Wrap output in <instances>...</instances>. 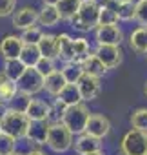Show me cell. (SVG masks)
I'll use <instances>...</instances> for the list:
<instances>
[{
  "instance_id": "cell-1",
  "label": "cell",
  "mask_w": 147,
  "mask_h": 155,
  "mask_svg": "<svg viewBox=\"0 0 147 155\" xmlns=\"http://www.w3.org/2000/svg\"><path fill=\"white\" fill-rule=\"evenodd\" d=\"M29 124H31V120L27 119V115L24 111L15 110V108H8L6 117L0 122V131L8 133V135H11L13 139L18 140V139H24L27 135Z\"/></svg>"
},
{
  "instance_id": "cell-2",
  "label": "cell",
  "mask_w": 147,
  "mask_h": 155,
  "mask_svg": "<svg viewBox=\"0 0 147 155\" xmlns=\"http://www.w3.org/2000/svg\"><path fill=\"white\" fill-rule=\"evenodd\" d=\"M91 117V111L89 108L80 102L77 106H69L62 117V124L73 133V135H82L86 133V128H87V120Z\"/></svg>"
},
{
  "instance_id": "cell-3",
  "label": "cell",
  "mask_w": 147,
  "mask_h": 155,
  "mask_svg": "<svg viewBox=\"0 0 147 155\" xmlns=\"http://www.w3.org/2000/svg\"><path fill=\"white\" fill-rule=\"evenodd\" d=\"M98 18H100V8L95 6L93 2H86L80 6L78 13L73 17L71 28H75L77 31L87 33L98 28Z\"/></svg>"
},
{
  "instance_id": "cell-4",
  "label": "cell",
  "mask_w": 147,
  "mask_h": 155,
  "mask_svg": "<svg viewBox=\"0 0 147 155\" xmlns=\"http://www.w3.org/2000/svg\"><path fill=\"white\" fill-rule=\"evenodd\" d=\"M49 150L56 151V153H65L67 150L73 148L75 140H73V133L60 122V124H53L49 126V133H47V142Z\"/></svg>"
},
{
  "instance_id": "cell-5",
  "label": "cell",
  "mask_w": 147,
  "mask_h": 155,
  "mask_svg": "<svg viewBox=\"0 0 147 155\" xmlns=\"http://www.w3.org/2000/svg\"><path fill=\"white\" fill-rule=\"evenodd\" d=\"M120 155H147V133L129 130L120 142Z\"/></svg>"
},
{
  "instance_id": "cell-6",
  "label": "cell",
  "mask_w": 147,
  "mask_h": 155,
  "mask_svg": "<svg viewBox=\"0 0 147 155\" xmlns=\"http://www.w3.org/2000/svg\"><path fill=\"white\" fill-rule=\"evenodd\" d=\"M17 88H18V93H22L26 97L36 95V93H40L44 90V77L35 68H27L26 73L18 79Z\"/></svg>"
},
{
  "instance_id": "cell-7",
  "label": "cell",
  "mask_w": 147,
  "mask_h": 155,
  "mask_svg": "<svg viewBox=\"0 0 147 155\" xmlns=\"http://www.w3.org/2000/svg\"><path fill=\"white\" fill-rule=\"evenodd\" d=\"M95 55L107 69L118 68L122 64V58H124V51L120 46H96Z\"/></svg>"
},
{
  "instance_id": "cell-8",
  "label": "cell",
  "mask_w": 147,
  "mask_h": 155,
  "mask_svg": "<svg viewBox=\"0 0 147 155\" xmlns=\"http://www.w3.org/2000/svg\"><path fill=\"white\" fill-rule=\"evenodd\" d=\"M95 38L98 46H120L124 33L118 26H98L95 29Z\"/></svg>"
},
{
  "instance_id": "cell-9",
  "label": "cell",
  "mask_w": 147,
  "mask_h": 155,
  "mask_svg": "<svg viewBox=\"0 0 147 155\" xmlns=\"http://www.w3.org/2000/svg\"><path fill=\"white\" fill-rule=\"evenodd\" d=\"M86 133L95 137V139H104L111 133V122L105 115L102 113H91L89 120H87V128H86Z\"/></svg>"
},
{
  "instance_id": "cell-10",
  "label": "cell",
  "mask_w": 147,
  "mask_h": 155,
  "mask_svg": "<svg viewBox=\"0 0 147 155\" xmlns=\"http://www.w3.org/2000/svg\"><path fill=\"white\" fill-rule=\"evenodd\" d=\"M78 91L82 95V101H95L100 91H102V84H100V79H96V77H91V75H82V79L78 81Z\"/></svg>"
},
{
  "instance_id": "cell-11",
  "label": "cell",
  "mask_w": 147,
  "mask_h": 155,
  "mask_svg": "<svg viewBox=\"0 0 147 155\" xmlns=\"http://www.w3.org/2000/svg\"><path fill=\"white\" fill-rule=\"evenodd\" d=\"M22 48H24V42L20 37L8 35L0 42V55H2L4 60H15V58H20Z\"/></svg>"
},
{
  "instance_id": "cell-12",
  "label": "cell",
  "mask_w": 147,
  "mask_h": 155,
  "mask_svg": "<svg viewBox=\"0 0 147 155\" xmlns=\"http://www.w3.org/2000/svg\"><path fill=\"white\" fill-rule=\"evenodd\" d=\"M49 110H51V104H47L45 101H42V99H29L26 102L24 113L27 115V119L31 122H36V120H45L47 122Z\"/></svg>"
},
{
  "instance_id": "cell-13",
  "label": "cell",
  "mask_w": 147,
  "mask_h": 155,
  "mask_svg": "<svg viewBox=\"0 0 147 155\" xmlns=\"http://www.w3.org/2000/svg\"><path fill=\"white\" fill-rule=\"evenodd\" d=\"M36 22H38V11H36L35 8L26 6V8H20L18 11L13 13V26H15L17 29L26 31V29L33 28Z\"/></svg>"
},
{
  "instance_id": "cell-14",
  "label": "cell",
  "mask_w": 147,
  "mask_h": 155,
  "mask_svg": "<svg viewBox=\"0 0 147 155\" xmlns=\"http://www.w3.org/2000/svg\"><path fill=\"white\" fill-rule=\"evenodd\" d=\"M56 58L69 64L75 58V38H71L67 33L56 35Z\"/></svg>"
},
{
  "instance_id": "cell-15",
  "label": "cell",
  "mask_w": 147,
  "mask_h": 155,
  "mask_svg": "<svg viewBox=\"0 0 147 155\" xmlns=\"http://www.w3.org/2000/svg\"><path fill=\"white\" fill-rule=\"evenodd\" d=\"M73 146H75V151L78 155H89V153H95V151L102 150V140L95 139L87 133H82V135H78V139L75 140Z\"/></svg>"
},
{
  "instance_id": "cell-16",
  "label": "cell",
  "mask_w": 147,
  "mask_h": 155,
  "mask_svg": "<svg viewBox=\"0 0 147 155\" xmlns=\"http://www.w3.org/2000/svg\"><path fill=\"white\" fill-rule=\"evenodd\" d=\"M47 133H49V124L45 120H36V122H31L29 124V130H27V139L33 142V144H45L47 142Z\"/></svg>"
},
{
  "instance_id": "cell-17",
  "label": "cell",
  "mask_w": 147,
  "mask_h": 155,
  "mask_svg": "<svg viewBox=\"0 0 147 155\" xmlns=\"http://www.w3.org/2000/svg\"><path fill=\"white\" fill-rule=\"evenodd\" d=\"M65 84H67V82H65V79H64V75H62V71H58V69L44 79V90H45L49 95H53V97H58L60 91L65 88Z\"/></svg>"
},
{
  "instance_id": "cell-18",
  "label": "cell",
  "mask_w": 147,
  "mask_h": 155,
  "mask_svg": "<svg viewBox=\"0 0 147 155\" xmlns=\"http://www.w3.org/2000/svg\"><path fill=\"white\" fill-rule=\"evenodd\" d=\"M129 46L134 53H147V28H136L129 37Z\"/></svg>"
},
{
  "instance_id": "cell-19",
  "label": "cell",
  "mask_w": 147,
  "mask_h": 155,
  "mask_svg": "<svg viewBox=\"0 0 147 155\" xmlns=\"http://www.w3.org/2000/svg\"><path fill=\"white\" fill-rule=\"evenodd\" d=\"M26 66L20 62V58H15V60H6L4 62V68H2V75L6 79L13 81V82H18V79L26 73Z\"/></svg>"
},
{
  "instance_id": "cell-20",
  "label": "cell",
  "mask_w": 147,
  "mask_h": 155,
  "mask_svg": "<svg viewBox=\"0 0 147 155\" xmlns=\"http://www.w3.org/2000/svg\"><path fill=\"white\" fill-rule=\"evenodd\" d=\"M82 69H84V73L86 75H91V77H96V79H100V77H104L105 73H107V68L96 58V55L93 53V55H89L82 64Z\"/></svg>"
},
{
  "instance_id": "cell-21",
  "label": "cell",
  "mask_w": 147,
  "mask_h": 155,
  "mask_svg": "<svg viewBox=\"0 0 147 155\" xmlns=\"http://www.w3.org/2000/svg\"><path fill=\"white\" fill-rule=\"evenodd\" d=\"M56 99H60V101H62L67 108H69V106H77V104L84 102L77 84H65V88L60 91V95H58Z\"/></svg>"
},
{
  "instance_id": "cell-22",
  "label": "cell",
  "mask_w": 147,
  "mask_h": 155,
  "mask_svg": "<svg viewBox=\"0 0 147 155\" xmlns=\"http://www.w3.org/2000/svg\"><path fill=\"white\" fill-rule=\"evenodd\" d=\"M40 58H42V55H40L38 46L24 44L22 53H20V62H22L26 68H36V64L40 62Z\"/></svg>"
},
{
  "instance_id": "cell-23",
  "label": "cell",
  "mask_w": 147,
  "mask_h": 155,
  "mask_svg": "<svg viewBox=\"0 0 147 155\" xmlns=\"http://www.w3.org/2000/svg\"><path fill=\"white\" fill-rule=\"evenodd\" d=\"M82 2L80 0H60V2L56 4V9L60 13V18L62 20H73V17H75L80 9Z\"/></svg>"
},
{
  "instance_id": "cell-24",
  "label": "cell",
  "mask_w": 147,
  "mask_h": 155,
  "mask_svg": "<svg viewBox=\"0 0 147 155\" xmlns=\"http://www.w3.org/2000/svg\"><path fill=\"white\" fill-rule=\"evenodd\" d=\"M60 13L55 6H44L40 11H38V24L40 26H45V28H53L60 22Z\"/></svg>"
},
{
  "instance_id": "cell-25",
  "label": "cell",
  "mask_w": 147,
  "mask_h": 155,
  "mask_svg": "<svg viewBox=\"0 0 147 155\" xmlns=\"http://www.w3.org/2000/svg\"><path fill=\"white\" fill-rule=\"evenodd\" d=\"M18 93V88H17V82L6 79L2 75L0 77V104H8L11 102Z\"/></svg>"
},
{
  "instance_id": "cell-26",
  "label": "cell",
  "mask_w": 147,
  "mask_h": 155,
  "mask_svg": "<svg viewBox=\"0 0 147 155\" xmlns=\"http://www.w3.org/2000/svg\"><path fill=\"white\" fill-rule=\"evenodd\" d=\"M62 75H64V79L67 84H78V81L82 79V75H84V69L80 64L77 62H69V64H64V68L60 69Z\"/></svg>"
},
{
  "instance_id": "cell-27",
  "label": "cell",
  "mask_w": 147,
  "mask_h": 155,
  "mask_svg": "<svg viewBox=\"0 0 147 155\" xmlns=\"http://www.w3.org/2000/svg\"><path fill=\"white\" fill-rule=\"evenodd\" d=\"M38 49L42 57L56 60V35H44L38 42Z\"/></svg>"
},
{
  "instance_id": "cell-28",
  "label": "cell",
  "mask_w": 147,
  "mask_h": 155,
  "mask_svg": "<svg viewBox=\"0 0 147 155\" xmlns=\"http://www.w3.org/2000/svg\"><path fill=\"white\" fill-rule=\"evenodd\" d=\"M89 55H93V53H91V46H89V42H87L84 37L75 38V58H73V62L82 64Z\"/></svg>"
},
{
  "instance_id": "cell-29",
  "label": "cell",
  "mask_w": 147,
  "mask_h": 155,
  "mask_svg": "<svg viewBox=\"0 0 147 155\" xmlns=\"http://www.w3.org/2000/svg\"><path fill=\"white\" fill-rule=\"evenodd\" d=\"M114 9H116V13H118V18L127 22V20H133L134 15H136V2H134V0L122 2V4H116Z\"/></svg>"
},
{
  "instance_id": "cell-30",
  "label": "cell",
  "mask_w": 147,
  "mask_h": 155,
  "mask_svg": "<svg viewBox=\"0 0 147 155\" xmlns=\"http://www.w3.org/2000/svg\"><path fill=\"white\" fill-rule=\"evenodd\" d=\"M131 124H133V130L147 133V108H138L136 111H133Z\"/></svg>"
},
{
  "instance_id": "cell-31",
  "label": "cell",
  "mask_w": 147,
  "mask_h": 155,
  "mask_svg": "<svg viewBox=\"0 0 147 155\" xmlns=\"http://www.w3.org/2000/svg\"><path fill=\"white\" fill-rule=\"evenodd\" d=\"M116 6V4H114ZM113 8H105V9H100V18H98V26H116L118 24V13L116 9Z\"/></svg>"
},
{
  "instance_id": "cell-32",
  "label": "cell",
  "mask_w": 147,
  "mask_h": 155,
  "mask_svg": "<svg viewBox=\"0 0 147 155\" xmlns=\"http://www.w3.org/2000/svg\"><path fill=\"white\" fill-rule=\"evenodd\" d=\"M42 37H44V31L38 28V26H33V28H29V29H26V31H22V42L24 44H33V46H38V42L42 40Z\"/></svg>"
},
{
  "instance_id": "cell-33",
  "label": "cell",
  "mask_w": 147,
  "mask_h": 155,
  "mask_svg": "<svg viewBox=\"0 0 147 155\" xmlns=\"http://www.w3.org/2000/svg\"><path fill=\"white\" fill-rule=\"evenodd\" d=\"M17 150V139L0 131V155H13Z\"/></svg>"
},
{
  "instance_id": "cell-34",
  "label": "cell",
  "mask_w": 147,
  "mask_h": 155,
  "mask_svg": "<svg viewBox=\"0 0 147 155\" xmlns=\"http://www.w3.org/2000/svg\"><path fill=\"white\" fill-rule=\"evenodd\" d=\"M35 69H36V71L44 77V79H45V77H49L51 73L56 71V66H55V60H53V58H45V57H42Z\"/></svg>"
},
{
  "instance_id": "cell-35",
  "label": "cell",
  "mask_w": 147,
  "mask_h": 155,
  "mask_svg": "<svg viewBox=\"0 0 147 155\" xmlns=\"http://www.w3.org/2000/svg\"><path fill=\"white\" fill-rule=\"evenodd\" d=\"M134 20H138L142 26L147 28V0H138L136 2V15Z\"/></svg>"
},
{
  "instance_id": "cell-36",
  "label": "cell",
  "mask_w": 147,
  "mask_h": 155,
  "mask_svg": "<svg viewBox=\"0 0 147 155\" xmlns=\"http://www.w3.org/2000/svg\"><path fill=\"white\" fill-rule=\"evenodd\" d=\"M17 0H0V17H9L15 13Z\"/></svg>"
},
{
  "instance_id": "cell-37",
  "label": "cell",
  "mask_w": 147,
  "mask_h": 155,
  "mask_svg": "<svg viewBox=\"0 0 147 155\" xmlns=\"http://www.w3.org/2000/svg\"><path fill=\"white\" fill-rule=\"evenodd\" d=\"M91 2H93L95 6H98L100 9H105V8H113V6H114L111 0H91Z\"/></svg>"
},
{
  "instance_id": "cell-38",
  "label": "cell",
  "mask_w": 147,
  "mask_h": 155,
  "mask_svg": "<svg viewBox=\"0 0 147 155\" xmlns=\"http://www.w3.org/2000/svg\"><path fill=\"white\" fill-rule=\"evenodd\" d=\"M42 2H44V6H55L56 8V4L60 2V0H42Z\"/></svg>"
},
{
  "instance_id": "cell-39",
  "label": "cell",
  "mask_w": 147,
  "mask_h": 155,
  "mask_svg": "<svg viewBox=\"0 0 147 155\" xmlns=\"http://www.w3.org/2000/svg\"><path fill=\"white\" fill-rule=\"evenodd\" d=\"M6 111H8V108L4 104H0V122H2V119L6 117Z\"/></svg>"
},
{
  "instance_id": "cell-40",
  "label": "cell",
  "mask_w": 147,
  "mask_h": 155,
  "mask_svg": "<svg viewBox=\"0 0 147 155\" xmlns=\"http://www.w3.org/2000/svg\"><path fill=\"white\" fill-rule=\"evenodd\" d=\"M27 155H45L44 151H40V150H33V151H29Z\"/></svg>"
},
{
  "instance_id": "cell-41",
  "label": "cell",
  "mask_w": 147,
  "mask_h": 155,
  "mask_svg": "<svg viewBox=\"0 0 147 155\" xmlns=\"http://www.w3.org/2000/svg\"><path fill=\"white\" fill-rule=\"evenodd\" d=\"M113 4H122V2H129V0H111Z\"/></svg>"
},
{
  "instance_id": "cell-42",
  "label": "cell",
  "mask_w": 147,
  "mask_h": 155,
  "mask_svg": "<svg viewBox=\"0 0 147 155\" xmlns=\"http://www.w3.org/2000/svg\"><path fill=\"white\" fill-rule=\"evenodd\" d=\"M89 155H105V153H104V151L100 150V151H95V153H89Z\"/></svg>"
},
{
  "instance_id": "cell-43",
  "label": "cell",
  "mask_w": 147,
  "mask_h": 155,
  "mask_svg": "<svg viewBox=\"0 0 147 155\" xmlns=\"http://www.w3.org/2000/svg\"><path fill=\"white\" fill-rule=\"evenodd\" d=\"M80 2H82V4H86V2H91V0H80Z\"/></svg>"
},
{
  "instance_id": "cell-44",
  "label": "cell",
  "mask_w": 147,
  "mask_h": 155,
  "mask_svg": "<svg viewBox=\"0 0 147 155\" xmlns=\"http://www.w3.org/2000/svg\"><path fill=\"white\" fill-rule=\"evenodd\" d=\"M143 91H145V95H147V82H145V88H143Z\"/></svg>"
},
{
  "instance_id": "cell-45",
  "label": "cell",
  "mask_w": 147,
  "mask_h": 155,
  "mask_svg": "<svg viewBox=\"0 0 147 155\" xmlns=\"http://www.w3.org/2000/svg\"><path fill=\"white\" fill-rule=\"evenodd\" d=\"M13 155H20V153H13Z\"/></svg>"
},
{
  "instance_id": "cell-46",
  "label": "cell",
  "mask_w": 147,
  "mask_h": 155,
  "mask_svg": "<svg viewBox=\"0 0 147 155\" xmlns=\"http://www.w3.org/2000/svg\"><path fill=\"white\" fill-rule=\"evenodd\" d=\"M0 77H2V71H0Z\"/></svg>"
}]
</instances>
